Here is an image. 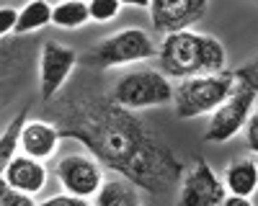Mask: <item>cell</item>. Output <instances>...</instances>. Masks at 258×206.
<instances>
[{"instance_id":"cell-11","label":"cell","mask_w":258,"mask_h":206,"mask_svg":"<svg viewBox=\"0 0 258 206\" xmlns=\"http://www.w3.org/2000/svg\"><path fill=\"white\" fill-rule=\"evenodd\" d=\"M0 178H3V183L13 185V188H18V191H26L31 196H39L41 191L47 188L49 170H47L44 160L21 152V155H16L6 165V168H0Z\"/></svg>"},{"instance_id":"cell-4","label":"cell","mask_w":258,"mask_h":206,"mask_svg":"<svg viewBox=\"0 0 258 206\" xmlns=\"http://www.w3.org/2000/svg\"><path fill=\"white\" fill-rule=\"evenodd\" d=\"M176 85L160 67H135L124 72L111 88V98L126 111H147L173 103Z\"/></svg>"},{"instance_id":"cell-16","label":"cell","mask_w":258,"mask_h":206,"mask_svg":"<svg viewBox=\"0 0 258 206\" xmlns=\"http://www.w3.org/2000/svg\"><path fill=\"white\" fill-rule=\"evenodd\" d=\"M52 11H54V6L49 0H29V3L18 11L16 34L24 36V34H34L39 29L49 26L52 24Z\"/></svg>"},{"instance_id":"cell-2","label":"cell","mask_w":258,"mask_h":206,"mask_svg":"<svg viewBox=\"0 0 258 206\" xmlns=\"http://www.w3.org/2000/svg\"><path fill=\"white\" fill-rule=\"evenodd\" d=\"M227 65V49L220 39L197 29L165 34L158 44V67L170 80L220 72Z\"/></svg>"},{"instance_id":"cell-5","label":"cell","mask_w":258,"mask_h":206,"mask_svg":"<svg viewBox=\"0 0 258 206\" xmlns=\"http://www.w3.org/2000/svg\"><path fill=\"white\" fill-rule=\"evenodd\" d=\"M147 59H158L155 39L140 26H129L101 39L85 54V65L96 70H114V67L140 65V62H147Z\"/></svg>"},{"instance_id":"cell-10","label":"cell","mask_w":258,"mask_h":206,"mask_svg":"<svg viewBox=\"0 0 258 206\" xmlns=\"http://www.w3.org/2000/svg\"><path fill=\"white\" fill-rule=\"evenodd\" d=\"M209 0H150V18L158 34H173L194 29L197 21L204 18Z\"/></svg>"},{"instance_id":"cell-21","label":"cell","mask_w":258,"mask_h":206,"mask_svg":"<svg viewBox=\"0 0 258 206\" xmlns=\"http://www.w3.org/2000/svg\"><path fill=\"white\" fill-rule=\"evenodd\" d=\"M16 26H18V11L11 6H3L0 8V34L3 36L16 34Z\"/></svg>"},{"instance_id":"cell-15","label":"cell","mask_w":258,"mask_h":206,"mask_svg":"<svg viewBox=\"0 0 258 206\" xmlns=\"http://www.w3.org/2000/svg\"><path fill=\"white\" fill-rule=\"evenodd\" d=\"M88 21H91L88 0H59V3H54L52 26L64 29V31H75V29H83Z\"/></svg>"},{"instance_id":"cell-19","label":"cell","mask_w":258,"mask_h":206,"mask_svg":"<svg viewBox=\"0 0 258 206\" xmlns=\"http://www.w3.org/2000/svg\"><path fill=\"white\" fill-rule=\"evenodd\" d=\"M34 198L36 196H31L26 191H18L13 185L0 180V201H3V206H34Z\"/></svg>"},{"instance_id":"cell-22","label":"cell","mask_w":258,"mask_h":206,"mask_svg":"<svg viewBox=\"0 0 258 206\" xmlns=\"http://www.w3.org/2000/svg\"><path fill=\"white\" fill-rule=\"evenodd\" d=\"M245 139H248L250 152L258 155V106L253 109V114H250V119H248V124H245Z\"/></svg>"},{"instance_id":"cell-6","label":"cell","mask_w":258,"mask_h":206,"mask_svg":"<svg viewBox=\"0 0 258 206\" xmlns=\"http://www.w3.org/2000/svg\"><path fill=\"white\" fill-rule=\"evenodd\" d=\"M255 98H258V93L253 88L238 82V88L232 90V95L209 114V124L204 129V142L225 144L232 137H238L245 129V124L255 109Z\"/></svg>"},{"instance_id":"cell-1","label":"cell","mask_w":258,"mask_h":206,"mask_svg":"<svg viewBox=\"0 0 258 206\" xmlns=\"http://www.w3.org/2000/svg\"><path fill=\"white\" fill-rule=\"evenodd\" d=\"M57 119L64 139L83 142L101 165L132 178L142 191L163 196L183 175V165L168 144L111 95L91 93L68 98Z\"/></svg>"},{"instance_id":"cell-18","label":"cell","mask_w":258,"mask_h":206,"mask_svg":"<svg viewBox=\"0 0 258 206\" xmlns=\"http://www.w3.org/2000/svg\"><path fill=\"white\" fill-rule=\"evenodd\" d=\"M121 0H88V11H91V21L96 24H109L121 13Z\"/></svg>"},{"instance_id":"cell-14","label":"cell","mask_w":258,"mask_h":206,"mask_svg":"<svg viewBox=\"0 0 258 206\" xmlns=\"http://www.w3.org/2000/svg\"><path fill=\"white\" fill-rule=\"evenodd\" d=\"M98 206H140L142 203V193H140V185L126 178L121 173H111L103 178L101 191L93 198Z\"/></svg>"},{"instance_id":"cell-24","label":"cell","mask_w":258,"mask_h":206,"mask_svg":"<svg viewBox=\"0 0 258 206\" xmlns=\"http://www.w3.org/2000/svg\"><path fill=\"white\" fill-rule=\"evenodd\" d=\"M124 6H135V8H150V0H121Z\"/></svg>"},{"instance_id":"cell-7","label":"cell","mask_w":258,"mask_h":206,"mask_svg":"<svg viewBox=\"0 0 258 206\" xmlns=\"http://www.w3.org/2000/svg\"><path fill=\"white\" fill-rule=\"evenodd\" d=\"M54 175L64 191L75 193L83 201H93L103 185V168L93 152H73L57 160Z\"/></svg>"},{"instance_id":"cell-8","label":"cell","mask_w":258,"mask_h":206,"mask_svg":"<svg viewBox=\"0 0 258 206\" xmlns=\"http://www.w3.org/2000/svg\"><path fill=\"white\" fill-rule=\"evenodd\" d=\"M227 198L225 180L212 170L204 157H197L181 175V206H222Z\"/></svg>"},{"instance_id":"cell-17","label":"cell","mask_w":258,"mask_h":206,"mask_svg":"<svg viewBox=\"0 0 258 206\" xmlns=\"http://www.w3.org/2000/svg\"><path fill=\"white\" fill-rule=\"evenodd\" d=\"M26 119H29V111H21L16 119H11V124L6 127L3 139H0V168H6V165L18 155V150H21V132H24Z\"/></svg>"},{"instance_id":"cell-9","label":"cell","mask_w":258,"mask_h":206,"mask_svg":"<svg viewBox=\"0 0 258 206\" xmlns=\"http://www.w3.org/2000/svg\"><path fill=\"white\" fill-rule=\"evenodd\" d=\"M78 67V52L68 44L49 39L41 44L39 52V93L41 100L49 103L57 98V93L64 88V82Z\"/></svg>"},{"instance_id":"cell-20","label":"cell","mask_w":258,"mask_h":206,"mask_svg":"<svg viewBox=\"0 0 258 206\" xmlns=\"http://www.w3.org/2000/svg\"><path fill=\"white\" fill-rule=\"evenodd\" d=\"M235 77H238V82H243V85H248L258 93V57H253L248 65L235 70Z\"/></svg>"},{"instance_id":"cell-12","label":"cell","mask_w":258,"mask_h":206,"mask_svg":"<svg viewBox=\"0 0 258 206\" xmlns=\"http://www.w3.org/2000/svg\"><path fill=\"white\" fill-rule=\"evenodd\" d=\"M59 124L47 119H26L24 132H21V152H26L39 160H49L59 147Z\"/></svg>"},{"instance_id":"cell-3","label":"cell","mask_w":258,"mask_h":206,"mask_svg":"<svg viewBox=\"0 0 258 206\" xmlns=\"http://www.w3.org/2000/svg\"><path fill=\"white\" fill-rule=\"evenodd\" d=\"M235 88H238V77H235V72H227V70L183 77L178 80L176 93H173L176 116L178 119L209 116L232 95Z\"/></svg>"},{"instance_id":"cell-23","label":"cell","mask_w":258,"mask_h":206,"mask_svg":"<svg viewBox=\"0 0 258 206\" xmlns=\"http://www.w3.org/2000/svg\"><path fill=\"white\" fill-rule=\"evenodd\" d=\"M54 203H70V206H80V203H85L83 198H78L75 193H70V191H64V193H57V196H49V198H44V206H54Z\"/></svg>"},{"instance_id":"cell-13","label":"cell","mask_w":258,"mask_h":206,"mask_svg":"<svg viewBox=\"0 0 258 206\" xmlns=\"http://www.w3.org/2000/svg\"><path fill=\"white\" fill-rule=\"evenodd\" d=\"M222 180L230 196L250 201L258 191V162L253 157H235L225 168Z\"/></svg>"},{"instance_id":"cell-25","label":"cell","mask_w":258,"mask_h":206,"mask_svg":"<svg viewBox=\"0 0 258 206\" xmlns=\"http://www.w3.org/2000/svg\"><path fill=\"white\" fill-rule=\"evenodd\" d=\"M255 3H258V0H255Z\"/></svg>"}]
</instances>
